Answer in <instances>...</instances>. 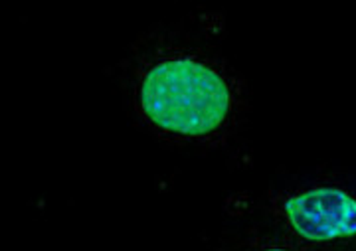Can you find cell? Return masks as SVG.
Wrapping results in <instances>:
<instances>
[{
  "label": "cell",
  "instance_id": "obj_3",
  "mask_svg": "<svg viewBox=\"0 0 356 251\" xmlns=\"http://www.w3.org/2000/svg\"><path fill=\"white\" fill-rule=\"evenodd\" d=\"M229 251H303L280 232L267 226L266 229H248L234 241Z\"/></svg>",
  "mask_w": 356,
  "mask_h": 251
},
{
  "label": "cell",
  "instance_id": "obj_2",
  "mask_svg": "<svg viewBox=\"0 0 356 251\" xmlns=\"http://www.w3.org/2000/svg\"><path fill=\"white\" fill-rule=\"evenodd\" d=\"M269 227L303 251L356 243V188L331 182H293L269 190Z\"/></svg>",
  "mask_w": 356,
  "mask_h": 251
},
{
  "label": "cell",
  "instance_id": "obj_1",
  "mask_svg": "<svg viewBox=\"0 0 356 251\" xmlns=\"http://www.w3.org/2000/svg\"><path fill=\"white\" fill-rule=\"evenodd\" d=\"M129 93L135 111L159 137L216 147L234 133L243 93L234 72L198 46L159 42L131 67Z\"/></svg>",
  "mask_w": 356,
  "mask_h": 251
}]
</instances>
